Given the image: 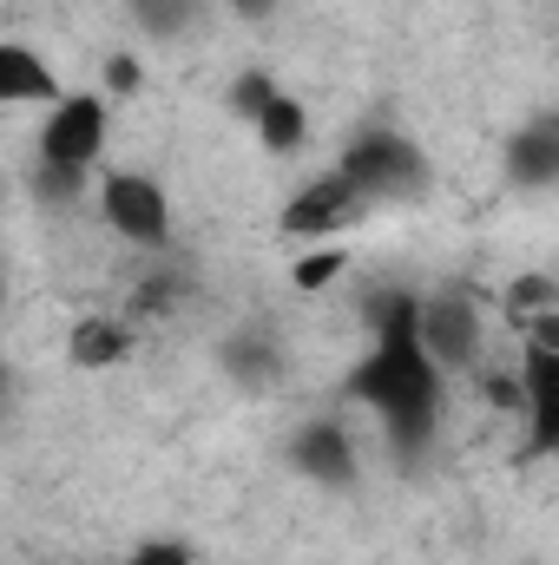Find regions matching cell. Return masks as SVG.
Returning a JSON list of instances; mask_svg holds the SVG:
<instances>
[{
  "instance_id": "obj_13",
  "label": "cell",
  "mask_w": 559,
  "mask_h": 565,
  "mask_svg": "<svg viewBox=\"0 0 559 565\" xmlns=\"http://www.w3.org/2000/svg\"><path fill=\"white\" fill-rule=\"evenodd\" d=\"M251 132H257V145H264L271 158H296V151L309 145V106H303L289 86H277V93L251 113Z\"/></svg>"
},
{
  "instance_id": "obj_4",
  "label": "cell",
  "mask_w": 559,
  "mask_h": 565,
  "mask_svg": "<svg viewBox=\"0 0 559 565\" xmlns=\"http://www.w3.org/2000/svg\"><path fill=\"white\" fill-rule=\"evenodd\" d=\"M336 164L369 191V204L415 198L421 184H428V151H421L402 126H362L356 139L342 145V158H336Z\"/></svg>"
},
{
  "instance_id": "obj_17",
  "label": "cell",
  "mask_w": 559,
  "mask_h": 565,
  "mask_svg": "<svg viewBox=\"0 0 559 565\" xmlns=\"http://www.w3.org/2000/svg\"><path fill=\"white\" fill-rule=\"evenodd\" d=\"M342 270H349V250L342 244H316L289 277H296V289H329V277H342Z\"/></svg>"
},
{
  "instance_id": "obj_2",
  "label": "cell",
  "mask_w": 559,
  "mask_h": 565,
  "mask_svg": "<svg viewBox=\"0 0 559 565\" xmlns=\"http://www.w3.org/2000/svg\"><path fill=\"white\" fill-rule=\"evenodd\" d=\"M93 204H99V224L145 257H165L171 250V231H178V211H171V191L165 178H151L139 164H119L93 184Z\"/></svg>"
},
{
  "instance_id": "obj_14",
  "label": "cell",
  "mask_w": 559,
  "mask_h": 565,
  "mask_svg": "<svg viewBox=\"0 0 559 565\" xmlns=\"http://www.w3.org/2000/svg\"><path fill=\"white\" fill-rule=\"evenodd\" d=\"M211 0H126V13L139 20V33H158V40H184L198 20H204Z\"/></svg>"
},
{
  "instance_id": "obj_7",
  "label": "cell",
  "mask_w": 559,
  "mask_h": 565,
  "mask_svg": "<svg viewBox=\"0 0 559 565\" xmlns=\"http://www.w3.org/2000/svg\"><path fill=\"white\" fill-rule=\"evenodd\" d=\"M289 467L309 480V487H323V493H342V487H356V473H362V447H356V434L342 422H303L289 434Z\"/></svg>"
},
{
  "instance_id": "obj_8",
  "label": "cell",
  "mask_w": 559,
  "mask_h": 565,
  "mask_svg": "<svg viewBox=\"0 0 559 565\" xmlns=\"http://www.w3.org/2000/svg\"><path fill=\"white\" fill-rule=\"evenodd\" d=\"M520 434L527 454H559V349L520 355Z\"/></svg>"
},
{
  "instance_id": "obj_20",
  "label": "cell",
  "mask_w": 559,
  "mask_h": 565,
  "mask_svg": "<svg viewBox=\"0 0 559 565\" xmlns=\"http://www.w3.org/2000/svg\"><path fill=\"white\" fill-rule=\"evenodd\" d=\"M520 342H527V349H559V309L534 316V322H520Z\"/></svg>"
},
{
  "instance_id": "obj_1",
  "label": "cell",
  "mask_w": 559,
  "mask_h": 565,
  "mask_svg": "<svg viewBox=\"0 0 559 565\" xmlns=\"http://www.w3.org/2000/svg\"><path fill=\"white\" fill-rule=\"evenodd\" d=\"M415 302L421 289H389L369 309V349L349 369V402H362L382 422V440L402 460L428 454V440L441 434V415H447V375L421 349Z\"/></svg>"
},
{
  "instance_id": "obj_5",
  "label": "cell",
  "mask_w": 559,
  "mask_h": 565,
  "mask_svg": "<svg viewBox=\"0 0 559 565\" xmlns=\"http://www.w3.org/2000/svg\"><path fill=\"white\" fill-rule=\"evenodd\" d=\"M376 204H369V191L342 171V164H329V171H316V178H303L289 198H283L277 211V231L289 244H329V237H342L356 217H369Z\"/></svg>"
},
{
  "instance_id": "obj_6",
  "label": "cell",
  "mask_w": 559,
  "mask_h": 565,
  "mask_svg": "<svg viewBox=\"0 0 559 565\" xmlns=\"http://www.w3.org/2000/svg\"><path fill=\"white\" fill-rule=\"evenodd\" d=\"M415 322H421V349L441 362V375H467L481 369L487 355V309L474 289H428L415 302Z\"/></svg>"
},
{
  "instance_id": "obj_19",
  "label": "cell",
  "mask_w": 559,
  "mask_h": 565,
  "mask_svg": "<svg viewBox=\"0 0 559 565\" xmlns=\"http://www.w3.org/2000/svg\"><path fill=\"white\" fill-rule=\"evenodd\" d=\"M139 86H145V66L133 53H113V60H106V99H126V93H139Z\"/></svg>"
},
{
  "instance_id": "obj_12",
  "label": "cell",
  "mask_w": 559,
  "mask_h": 565,
  "mask_svg": "<svg viewBox=\"0 0 559 565\" xmlns=\"http://www.w3.org/2000/svg\"><path fill=\"white\" fill-rule=\"evenodd\" d=\"M507 178L534 184V191L559 184V113H534L527 126H514V139H507Z\"/></svg>"
},
{
  "instance_id": "obj_15",
  "label": "cell",
  "mask_w": 559,
  "mask_h": 565,
  "mask_svg": "<svg viewBox=\"0 0 559 565\" xmlns=\"http://www.w3.org/2000/svg\"><path fill=\"white\" fill-rule=\"evenodd\" d=\"M184 296H191V282L178 277V270H151V277L133 289V309H126V316H133V322H151V316H158V322H165V316H178Z\"/></svg>"
},
{
  "instance_id": "obj_11",
  "label": "cell",
  "mask_w": 559,
  "mask_h": 565,
  "mask_svg": "<svg viewBox=\"0 0 559 565\" xmlns=\"http://www.w3.org/2000/svg\"><path fill=\"white\" fill-rule=\"evenodd\" d=\"M218 369L238 388H277L283 375H289V355H283V342L271 329H231L218 342Z\"/></svg>"
},
{
  "instance_id": "obj_3",
  "label": "cell",
  "mask_w": 559,
  "mask_h": 565,
  "mask_svg": "<svg viewBox=\"0 0 559 565\" xmlns=\"http://www.w3.org/2000/svg\"><path fill=\"white\" fill-rule=\"evenodd\" d=\"M106 145H113V99L80 86V93L53 99V106L40 113V132H33V164L73 171V178H99Z\"/></svg>"
},
{
  "instance_id": "obj_21",
  "label": "cell",
  "mask_w": 559,
  "mask_h": 565,
  "mask_svg": "<svg viewBox=\"0 0 559 565\" xmlns=\"http://www.w3.org/2000/svg\"><path fill=\"white\" fill-rule=\"evenodd\" d=\"M224 7H231L238 20H271V13H277V0H224Z\"/></svg>"
},
{
  "instance_id": "obj_10",
  "label": "cell",
  "mask_w": 559,
  "mask_h": 565,
  "mask_svg": "<svg viewBox=\"0 0 559 565\" xmlns=\"http://www.w3.org/2000/svg\"><path fill=\"white\" fill-rule=\"evenodd\" d=\"M73 86H60V73H53V60L40 53V46H27V40H0V106H53V99H66Z\"/></svg>"
},
{
  "instance_id": "obj_16",
  "label": "cell",
  "mask_w": 559,
  "mask_h": 565,
  "mask_svg": "<svg viewBox=\"0 0 559 565\" xmlns=\"http://www.w3.org/2000/svg\"><path fill=\"white\" fill-rule=\"evenodd\" d=\"M559 309V282L553 277H514L507 282V322L520 329V322H534V316H547Z\"/></svg>"
},
{
  "instance_id": "obj_18",
  "label": "cell",
  "mask_w": 559,
  "mask_h": 565,
  "mask_svg": "<svg viewBox=\"0 0 559 565\" xmlns=\"http://www.w3.org/2000/svg\"><path fill=\"white\" fill-rule=\"evenodd\" d=\"M93 565H198V559H191L184 540H145L133 553H119V559H93Z\"/></svg>"
},
{
  "instance_id": "obj_9",
  "label": "cell",
  "mask_w": 559,
  "mask_h": 565,
  "mask_svg": "<svg viewBox=\"0 0 559 565\" xmlns=\"http://www.w3.org/2000/svg\"><path fill=\"white\" fill-rule=\"evenodd\" d=\"M133 349H139V322H133V316H113V309H86V316L66 329V362H73L80 375H106V369H119Z\"/></svg>"
}]
</instances>
